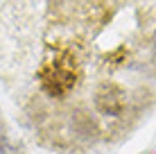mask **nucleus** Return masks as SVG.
Instances as JSON below:
<instances>
[{"instance_id":"nucleus-1","label":"nucleus","mask_w":156,"mask_h":154,"mask_svg":"<svg viewBox=\"0 0 156 154\" xmlns=\"http://www.w3.org/2000/svg\"><path fill=\"white\" fill-rule=\"evenodd\" d=\"M41 88L50 98H66L77 84V63L70 52L61 50L52 59H45L39 68Z\"/></svg>"},{"instance_id":"nucleus-2","label":"nucleus","mask_w":156,"mask_h":154,"mask_svg":"<svg viewBox=\"0 0 156 154\" xmlns=\"http://www.w3.org/2000/svg\"><path fill=\"white\" fill-rule=\"evenodd\" d=\"M95 104L102 113H120L122 104H125V98H122V91L115 86V84H104V86L98 91V98H95Z\"/></svg>"},{"instance_id":"nucleus-3","label":"nucleus","mask_w":156,"mask_h":154,"mask_svg":"<svg viewBox=\"0 0 156 154\" xmlns=\"http://www.w3.org/2000/svg\"><path fill=\"white\" fill-rule=\"evenodd\" d=\"M143 154H156V145H154V147H149V150H147V152H143Z\"/></svg>"},{"instance_id":"nucleus-4","label":"nucleus","mask_w":156,"mask_h":154,"mask_svg":"<svg viewBox=\"0 0 156 154\" xmlns=\"http://www.w3.org/2000/svg\"><path fill=\"white\" fill-rule=\"evenodd\" d=\"M154 41H156V39H154Z\"/></svg>"}]
</instances>
